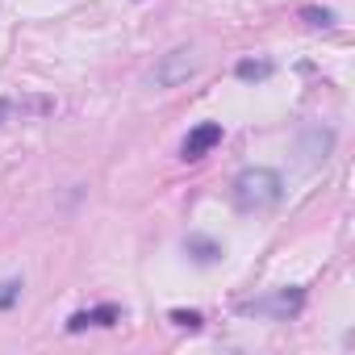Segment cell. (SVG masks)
I'll use <instances>...</instances> for the list:
<instances>
[{
    "mask_svg": "<svg viewBox=\"0 0 355 355\" xmlns=\"http://www.w3.org/2000/svg\"><path fill=\"white\" fill-rule=\"evenodd\" d=\"M230 189H234V205L243 214L272 209L284 197V180H280V171H272V167H243Z\"/></svg>",
    "mask_w": 355,
    "mask_h": 355,
    "instance_id": "1",
    "label": "cell"
},
{
    "mask_svg": "<svg viewBox=\"0 0 355 355\" xmlns=\"http://www.w3.org/2000/svg\"><path fill=\"white\" fill-rule=\"evenodd\" d=\"M197 67H201V59H197V51H193V46H175V51H167V55L155 63L150 84H155V88H175V84L193 80V76H197Z\"/></svg>",
    "mask_w": 355,
    "mask_h": 355,
    "instance_id": "2",
    "label": "cell"
},
{
    "mask_svg": "<svg viewBox=\"0 0 355 355\" xmlns=\"http://www.w3.org/2000/svg\"><path fill=\"white\" fill-rule=\"evenodd\" d=\"M301 305H305V293L301 288H280L276 297H263V301H251V305H243V313H255V318H293V313H301Z\"/></svg>",
    "mask_w": 355,
    "mask_h": 355,
    "instance_id": "3",
    "label": "cell"
},
{
    "mask_svg": "<svg viewBox=\"0 0 355 355\" xmlns=\"http://www.w3.org/2000/svg\"><path fill=\"white\" fill-rule=\"evenodd\" d=\"M218 142H222V121H201V125H193L189 138L180 142V159H184V163H197V159H205Z\"/></svg>",
    "mask_w": 355,
    "mask_h": 355,
    "instance_id": "4",
    "label": "cell"
},
{
    "mask_svg": "<svg viewBox=\"0 0 355 355\" xmlns=\"http://www.w3.org/2000/svg\"><path fill=\"white\" fill-rule=\"evenodd\" d=\"M330 146H334V130H322V125H309L305 130V142H301V155H305V167H322L330 159Z\"/></svg>",
    "mask_w": 355,
    "mask_h": 355,
    "instance_id": "5",
    "label": "cell"
},
{
    "mask_svg": "<svg viewBox=\"0 0 355 355\" xmlns=\"http://www.w3.org/2000/svg\"><path fill=\"white\" fill-rule=\"evenodd\" d=\"M117 322H121V309H117V305H96V309H80V313H71L67 334H80L84 326H117Z\"/></svg>",
    "mask_w": 355,
    "mask_h": 355,
    "instance_id": "6",
    "label": "cell"
},
{
    "mask_svg": "<svg viewBox=\"0 0 355 355\" xmlns=\"http://www.w3.org/2000/svg\"><path fill=\"white\" fill-rule=\"evenodd\" d=\"M184 251H189L201 268H209V263L222 259V243H214V239H205V234H189V239H184Z\"/></svg>",
    "mask_w": 355,
    "mask_h": 355,
    "instance_id": "7",
    "label": "cell"
},
{
    "mask_svg": "<svg viewBox=\"0 0 355 355\" xmlns=\"http://www.w3.org/2000/svg\"><path fill=\"white\" fill-rule=\"evenodd\" d=\"M272 71H276V67H272L268 59H243V63L234 67V76H239V80H268Z\"/></svg>",
    "mask_w": 355,
    "mask_h": 355,
    "instance_id": "8",
    "label": "cell"
},
{
    "mask_svg": "<svg viewBox=\"0 0 355 355\" xmlns=\"http://www.w3.org/2000/svg\"><path fill=\"white\" fill-rule=\"evenodd\" d=\"M301 21H305L309 30H330V26H334V13H330V9H301Z\"/></svg>",
    "mask_w": 355,
    "mask_h": 355,
    "instance_id": "9",
    "label": "cell"
},
{
    "mask_svg": "<svg viewBox=\"0 0 355 355\" xmlns=\"http://www.w3.org/2000/svg\"><path fill=\"white\" fill-rule=\"evenodd\" d=\"M171 322L180 326V330H201V326H205V318H201L197 309H171Z\"/></svg>",
    "mask_w": 355,
    "mask_h": 355,
    "instance_id": "10",
    "label": "cell"
},
{
    "mask_svg": "<svg viewBox=\"0 0 355 355\" xmlns=\"http://www.w3.org/2000/svg\"><path fill=\"white\" fill-rule=\"evenodd\" d=\"M21 297V280H0V309H13Z\"/></svg>",
    "mask_w": 355,
    "mask_h": 355,
    "instance_id": "11",
    "label": "cell"
}]
</instances>
